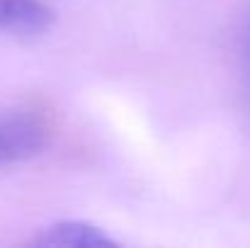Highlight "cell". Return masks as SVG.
Returning <instances> with one entry per match:
<instances>
[{"label":"cell","instance_id":"7a4b0ae2","mask_svg":"<svg viewBox=\"0 0 250 248\" xmlns=\"http://www.w3.org/2000/svg\"><path fill=\"white\" fill-rule=\"evenodd\" d=\"M32 244L39 248H117V239L87 219H61L44 226Z\"/></svg>","mask_w":250,"mask_h":248},{"label":"cell","instance_id":"277c9868","mask_svg":"<svg viewBox=\"0 0 250 248\" xmlns=\"http://www.w3.org/2000/svg\"><path fill=\"white\" fill-rule=\"evenodd\" d=\"M243 71H246V90H248V102H250V17H248V27H246V39H243Z\"/></svg>","mask_w":250,"mask_h":248},{"label":"cell","instance_id":"3957f363","mask_svg":"<svg viewBox=\"0 0 250 248\" xmlns=\"http://www.w3.org/2000/svg\"><path fill=\"white\" fill-rule=\"evenodd\" d=\"M56 12L42 0H0V32L37 37L51 29Z\"/></svg>","mask_w":250,"mask_h":248},{"label":"cell","instance_id":"6da1fadb","mask_svg":"<svg viewBox=\"0 0 250 248\" xmlns=\"http://www.w3.org/2000/svg\"><path fill=\"white\" fill-rule=\"evenodd\" d=\"M51 141V127L34 112H0V165L37 158Z\"/></svg>","mask_w":250,"mask_h":248}]
</instances>
